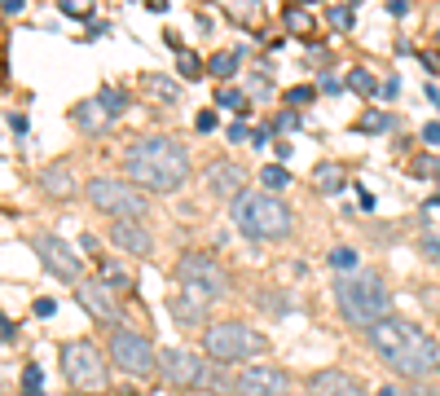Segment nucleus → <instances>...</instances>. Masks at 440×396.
<instances>
[{"instance_id":"1","label":"nucleus","mask_w":440,"mask_h":396,"mask_svg":"<svg viewBox=\"0 0 440 396\" xmlns=\"http://www.w3.org/2000/svg\"><path fill=\"white\" fill-rule=\"evenodd\" d=\"M124 172H128L133 185L150 190V194H172V190H181L185 176H189V154H185L181 141L154 132V137H141L124 150Z\"/></svg>"},{"instance_id":"2","label":"nucleus","mask_w":440,"mask_h":396,"mask_svg":"<svg viewBox=\"0 0 440 396\" xmlns=\"http://www.w3.org/2000/svg\"><path fill=\"white\" fill-rule=\"evenodd\" d=\"M335 308L348 326L370 330L374 322L392 317V295H387V282L374 269H352L335 277Z\"/></svg>"},{"instance_id":"3","label":"nucleus","mask_w":440,"mask_h":396,"mask_svg":"<svg viewBox=\"0 0 440 396\" xmlns=\"http://www.w3.org/2000/svg\"><path fill=\"white\" fill-rule=\"evenodd\" d=\"M229 216L238 225V234H247L251 242H282L291 238V229H295V216H291V207L282 203L273 190H260V194H238Z\"/></svg>"},{"instance_id":"4","label":"nucleus","mask_w":440,"mask_h":396,"mask_svg":"<svg viewBox=\"0 0 440 396\" xmlns=\"http://www.w3.org/2000/svg\"><path fill=\"white\" fill-rule=\"evenodd\" d=\"M176 282H181V295H189L194 304L211 308L225 291H229V273L220 269L216 256L189 251V256H181V264H176Z\"/></svg>"},{"instance_id":"5","label":"nucleus","mask_w":440,"mask_h":396,"mask_svg":"<svg viewBox=\"0 0 440 396\" xmlns=\"http://www.w3.org/2000/svg\"><path fill=\"white\" fill-rule=\"evenodd\" d=\"M265 348V335L247 322H211L203 330V352L220 366H238V361H251Z\"/></svg>"},{"instance_id":"6","label":"nucleus","mask_w":440,"mask_h":396,"mask_svg":"<svg viewBox=\"0 0 440 396\" xmlns=\"http://www.w3.org/2000/svg\"><path fill=\"white\" fill-rule=\"evenodd\" d=\"M62 374H67L71 392H84V396L106 392V383H110L106 357L97 352L88 339H71V343H62Z\"/></svg>"},{"instance_id":"7","label":"nucleus","mask_w":440,"mask_h":396,"mask_svg":"<svg viewBox=\"0 0 440 396\" xmlns=\"http://www.w3.org/2000/svg\"><path fill=\"white\" fill-rule=\"evenodd\" d=\"M88 203L110 220H141L145 216V198L137 185H124V180H110V176H97L88 180Z\"/></svg>"},{"instance_id":"8","label":"nucleus","mask_w":440,"mask_h":396,"mask_svg":"<svg viewBox=\"0 0 440 396\" xmlns=\"http://www.w3.org/2000/svg\"><path fill=\"white\" fill-rule=\"evenodd\" d=\"M110 361L124 370V374H133V378H145V374H154L159 370V352L150 348V339L137 335V330H128V326H110Z\"/></svg>"},{"instance_id":"9","label":"nucleus","mask_w":440,"mask_h":396,"mask_svg":"<svg viewBox=\"0 0 440 396\" xmlns=\"http://www.w3.org/2000/svg\"><path fill=\"white\" fill-rule=\"evenodd\" d=\"M159 374H163V383H172L181 392H199V388L211 383L207 361L199 352H189V348H163L159 352Z\"/></svg>"},{"instance_id":"10","label":"nucleus","mask_w":440,"mask_h":396,"mask_svg":"<svg viewBox=\"0 0 440 396\" xmlns=\"http://www.w3.org/2000/svg\"><path fill=\"white\" fill-rule=\"evenodd\" d=\"M31 251L40 256V264L58 277V282H67V286H79V282H84L79 256H75L62 238H53V234H36V238H31Z\"/></svg>"},{"instance_id":"11","label":"nucleus","mask_w":440,"mask_h":396,"mask_svg":"<svg viewBox=\"0 0 440 396\" xmlns=\"http://www.w3.org/2000/svg\"><path fill=\"white\" fill-rule=\"evenodd\" d=\"M387 366H392L396 374H410V378H422V374H432L440 366V348H436V339L432 335H422V330H414L410 339L401 343V348L387 357Z\"/></svg>"},{"instance_id":"12","label":"nucleus","mask_w":440,"mask_h":396,"mask_svg":"<svg viewBox=\"0 0 440 396\" xmlns=\"http://www.w3.org/2000/svg\"><path fill=\"white\" fill-rule=\"evenodd\" d=\"M75 300H79V308H84L93 322H102V326H119V317H124L119 291L110 286V282H102V277L79 282V286H75Z\"/></svg>"},{"instance_id":"13","label":"nucleus","mask_w":440,"mask_h":396,"mask_svg":"<svg viewBox=\"0 0 440 396\" xmlns=\"http://www.w3.org/2000/svg\"><path fill=\"white\" fill-rule=\"evenodd\" d=\"M238 396H291V374L278 366H247L238 374Z\"/></svg>"},{"instance_id":"14","label":"nucleus","mask_w":440,"mask_h":396,"mask_svg":"<svg viewBox=\"0 0 440 396\" xmlns=\"http://www.w3.org/2000/svg\"><path fill=\"white\" fill-rule=\"evenodd\" d=\"M366 335H370V348L387 361V357H392L405 339L414 335V326H410V322H396V317H383V322H374V326L366 330Z\"/></svg>"},{"instance_id":"15","label":"nucleus","mask_w":440,"mask_h":396,"mask_svg":"<svg viewBox=\"0 0 440 396\" xmlns=\"http://www.w3.org/2000/svg\"><path fill=\"white\" fill-rule=\"evenodd\" d=\"M242 185H247V172H242L238 163L216 159V163L207 168V190L216 194V198H238V194H247Z\"/></svg>"},{"instance_id":"16","label":"nucleus","mask_w":440,"mask_h":396,"mask_svg":"<svg viewBox=\"0 0 440 396\" xmlns=\"http://www.w3.org/2000/svg\"><path fill=\"white\" fill-rule=\"evenodd\" d=\"M308 396H366V388L344 370H317L308 378Z\"/></svg>"},{"instance_id":"17","label":"nucleus","mask_w":440,"mask_h":396,"mask_svg":"<svg viewBox=\"0 0 440 396\" xmlns=\"http://www.w3.org/2000/svg\"><path fill=\"white\" fill-rule=\"evenodd\" d=\"M110 242H115L119 251H128V256H150L154 251V238H150V229H145L141 220H115Z\"/></svg>"},{"instance_id":"18","label":"nucleus","mask_w":440,"mask_h":396,"mask_svg":"<svg viewBox=\"0 0 440 396\" xmlns=\"http://www.w3.org/2000/svg\"><path fill=\"white\" fill-rule=\"evenodd\" d=\"M313 185L321 190V194H339L348 185V176H344V168H339V163H317L313 168Z\"/></svg>"},{"instance_id":"19","label":"nucleus","mask_w":440,"mask_h":396,"mask_svg":"<svg viewBox=\"0 0 440 396\" xmlns=\"http://www.w3.org/2000/svg\"><path fill=\"white\" fill-rule=\"evenodd\" d=\"M238 66H242V58L234 53V48H225V53H211L207 58V75H216L220 84H229V79L238 75Z\"/></svg>"},{"instance_id":"20","label":"nucleus","mask_w":440,"mask_h":396,"mask_svg":"<svg viewBox=\"0 0 440 396\" xmlns=\"http://www.w3.org/2000/svg\"><path fill=\"white\" fill-rule=\"evenodd\" d=\"M40 180H44V190L58 194V198H71V194H75V180H71V172H67V163H53V168H48Z\"/></svg>"},{"instance_id":"21","label":"nucleus","mask_w":440,"mask_h":396,"mask_svg":"<svg viewBox=\"0 0 440 396\" xmlns=\"http://www.w3.org/2000/svg\"><path fill=\"white\" fill-rule=\"evenodd\" d=\"M75 119L84 124L88 132H102V124L110 119V110L102 106V97H93V102H79V106H75Z\"/></svg>"},{"instance_id":"22","label":"nucleus","mask_w":440,"mask_h":396,"mask_svg":"<svg viewBox=\"0 0 440 396\" xmlns=\"http://www.w3.org/2000/svg\"><path fill=\"white\" fill-rule=\"evenodd\" d=\"M348 88H352L356 97H379V93H383V84L366 71V66H352V71H348Z\"/></svg>"},{"instance_id":"23","label":"nucleus","mask_w":440,"mask_h":396,"mask_svg":"<svg viewBox=\"0 0 440 396\" xmlns=\"http://www.w3.org/2000/svg\"><path fill=\"white\" fill-rule=\"evenodd\" d=\"M172 317L181 322V326H194V322H203V317H207V308H203V304H194L189 295H176V300H172Z\"/></svg>"},{"instance_id":"24","label":"nucleus","mask_w":440,"mask_h":396,"mask_svg":"<svg viewBox=\"0 0 440 396\" xmlns=\"http://www.w3.org/2000/svg\"><path fill=\"white\" fill-rule=\"evenodd\" d=\"M97 269H102V282H110L115 291H128V286H133V273H128L119 260H102Z\"/></svg>"},{"instance_id":"25","label":"nucleus","mask_w":440,"mask_h":396,"mask_svg":"<svg viewBox=\"0 0 440 396\" xmlns=\"http://www.w3.org/2000/svg\"><path fill=\"white\" fill-rule=\"evenodd\" d=\"M392 124H396L392 114H383V110H366V114H361V124H356V128H361V132H387Z\"/></svg>"},{"instance_id":"26","label":"nucleus","mask_w":440,"mask_h":396,"mask_svg":"<svg viewBox=\"0 0 440 396\" xmlns=\"http://www.w3.org/2000/svg\"><path fill=\"white\" fill-rule=\"evenodd\" d=\"M331 269L352 273L356 269V251H352V246H331Z\"/></svg>"},{"instance_id":"27","label":"nucleus","mask_w":440,"mask_h":396,"mask_svg":"<svg viewBox=\"0 0 440 396\" xmlns=\"http://www.w3.org/2000/svg\"><path fill=\"white\" fill-rule=\"evenodd\" d=\"M216 106H225V110H247V97H242L238 88H229V84H220L216 88Z\"/></svg>"},{"instance_id":"28","label":"nucleus","mask_w":440,"mask_h":396,"mask_svg":"<svg viewBox=\"0 0 440 396\" xmlns=\"http://www.w3.org/2000/svg\"><path fill=\"white\" fill-rule=\"evenodd\" d=\"M97 97H102V106L110 110V119H115V114H124V110H128V93H115V88H102V93H97Z\"/></svg>"},{"instance_id":"29","label":"nucleus","mask_w":440,"mask_h":396,"mask_svg":"<svg viewBox=\"0 0 440 396\" xmlns=\"http://www.w3.org/2000/svg\"><path fill=\"white\" fill-rule=\"evenodd\" d=\"M260 180H265V190L278 194V190L291 185V172H286V168H265V172H260Z\"/></svg>"},{"instance_id":"30","label":"nucleus","mask_w":440,"mask_h":396,"mask_svg":"<svg viewBox=\"0 0 440 396\" xmlns=\"http://www.w3.org/2000/svg\"><path fill=\"white\" fill-rule=\"evenodd\" d=\"M313 97H317V88H308V84H295V88L286 93V106H291V110H304L308 102H313Z\"/></svg>"},{"instance_id":"31","label":"nucleus","mask_w":440,"mask_h":396,"mask_svg":"<svg viewBox=\"0 0 440 396\" xmlns=\"http://www.w3.org/2000/svg\"><path fill=\"white\" fill-rule=\"evenodd\" d=\"M150 88H154V97H163V102H176V97H181L176 84H172V79H163V75H150Z\"/></svg>"},{"instance_id":"32","label":"nucleus","mask_w":440,"mask_h":396,"mask_svg":"<svg viewBox=\"0 0 440 396\" xmlns=\"http://www.w3.org/2000/svg\"><path fill=\"white\" fill-rule=\"evenodd\" d=\"M62 13H71V18H88L93 13V0H58Z\"/></svg>"},{"instance_id":"33","label":"nucleus","mask_w":440,"mask_h":396,"mask_svg":"<svg viewBox=\"0 0 440 396\" xmlns=\"http://www.w3.org/2000/svg\"><path fill=\"white\" fill-rule=\"evenodd\" d=\"M176 66H181V75H185V79H199V75L207 71V62H199L194 53H181V62H176Z\"/></svg>"},{"instance_id":"34","label":"nucleus","mask_w":440,"mask_h":396,"mask_svg":"<svg viewBox=\"0 0 440 396\" xmlns=\"http://www.w3.org/2000/svg\"><path fill=\"white\" fill-rule=\"evenodd\" d=\"M410 172H414V176H436V172H440V159H432V154H418V159L410 163Z\"/></svg>"},{"instance_id":"35","label":"nucleus","mask_w":440,"mask_h":396,"mask_svg":"<svg viewBox=\"0 0 440 396\" xmlns=\"http://www.w3.org/2000/svg\"><path fill=\"white\" fill-rule=\"evenodd\" d=\"M418 251H422V260L440 264V238H436V234H422V238H418Z\"/></svg>"},{"instance_id":"36","label":"nucleus","mask_w":440,"mask_h":396,"mask_svg":"<svg viewBox=\"0 0 440 396\" xmlns=\"http://www.w3.org/2000/svg\"><path fill=\"white\" fill-rule=\"evenodd\" d=\"M207 388L225 396V392H238V378H229V374H225V370H211V383H207Z\"/></svg>"},{"instance_id":"37","label":"nucleus","mask_w":440,"mask_h":396,"mask_svg":"<svg viewBox=\"0 0 440 396\" xmlns=\"http://www.w3.org/2000/svg\"><path fill=\"white\" fill-rule=\"evenodd\" d=\"M286 27L295 31V36H308V27H313V18H308L304 9H291V13H286Z\"/></svg>"},{"instance_id":"38","label":"nucleus","mask_w":440,"mask_h":396,"mask_svg":"<svg viewBox=\"0 0 440 396\" xmlns=\"http://www.w3.org/2000/svg\"><path fill=\"white\" fill-rule=\"evenodd\" d=\"M331 27H339V31H348V27H352V5H348V0L331 9Z\"/></svg>"},{"instance_id":"39","label":"nucleus","mask_w":440,"mask_h":396,"mask_svg":"<svg viewBox=\"0 0 440 396\" xmlns=\"http://www.w3.org/2000/svg\"><path fill=\"white\" fill-rule=\"evenodd\" d=\"M220 5H225V9H229V13H234V18H238V22H247V18H251V9H255V5H251V0H220Z\"/></svg>"},{"instance_id":"40","label":"nucleus","mask_w":440,"mask_h":396,"mask_svg":"<svg viewBox=\"0 0 440 396\" xmlns=\"http://www.w3.org/2000/svg\"><path fill=\"white\" fill-rule=\"evenodd\" d=\"M22 388H44V370L40 366H27L22 370Z\"/></svg>"},{"instance_id":"41","label":"nucleus","mask_w":440,"mask_h":396,"mask_svg":"<svg viewBox=\"0 0 440 396\" xmlns=\"http://www.w3.org/2000/svg\"><path fill=\"white\" fill-rule=\"evenodd\" d=\"M344 88H348V79H335V75L321 79V93H344Z\"/></svg>"},{"instance_id":"42","label":"nucleus","mask_w":440,"mask_h":396,"mask_svg":"<svg viewBox=\"0 0 440 396\" xmlns=\"http://www.w3.org/2000/svg\"><path fill=\"white\" fill-rule=\"evenodd\" d=\"M216 128V110H199V132H211Z\"/></svg>"},{"instance_id":"43","label":"nucleus","mask_w":440,"mask_h":396,"mask_svg":"<svg viewBox=\"0 0 440 396\" xmlns=\"http://www.w3.org/2000/svg\"><path fill=\"white\" fill-rule=\"evenodd\" d=\"M58 312V300H36V317H53Z\"/></svg>"},{"instance_id":"44","label":"nucleus","mask_w":440,"mask_h":396,"mask_svg":"<svg viewBox=\"0 0 440 396\" xmlns=\"http://www.w3.org/2000/svg\"><path fill=\"white\" fill-rule=\"evenodd\" d=\"M9 132H13V137H27V119H22V114H9Z\"/></svg>"},{"instance_id":"45","label":"nucleus","mask_w":440,"mask_h":396,"mask_svg":"<svg viewBox=\"0 0 440 396\" xmlns=\"http://www.w3.org/2000/svg\"><path fill=\"white\" fill-rule=\"evenodd\" d=\"M229 141H251V132H247V124H229Z\"/></svg>"},{"instance_id":"46","label":"nucleus","mask_w":440,"mask_h":396,"mask_svg":"<svg viewBox=\"0 0 440 396\" xmlns=\"http://www.w3.org/2000/svg\"><path fill=\"white\" fill-rule=\"evenodd\" d=\"M422 141H427V145H440V124H427V128H422Z\"/></svg>"},{"instance_id":"47","label":"nucleus","mask_w":440,"mask_h":396,"mask_svg":"<svg viewBox=\"0 0 440 396\" xmlns=\"http://www.w3.org/2000/svg\"><path fill=\"white\" fill-rule=\"evenodd\" d=\"M387 13H392V18H405V13H410V5H405V0H387Z\"/></svg>"},{"instance_id":"48","label":"nucleus","mask_w":440,"mask_h":396,"mask_svg":"<svg viewBox=\"0 0 440 396\" xmlns=\"http://www.w3.org/2000/svg\"><path fill=\"white\" fill-rule=\"evenodd\" d=\"M269 137H273V128H260V132H251V145H260V150H265Z\"/></svg>"},{"instance_id":"49","label":"nucleus","mask_w":440,"mask_h":396,"mask_svg":"<svg viewBox=\"0 0 440 396\" xmlns=\"http://www.w3.org/2000/svg\"><path fill=\"white\" fill-rule=\"evenodd\" d=\"M22 5H27V0H5V18H18Z\"/></svg>"},{"instance_id":"50","label":"nucleus","mask_w":440,"mask_h":396,"mask_svg":"<svg viewBox=\"0 0 440 396\" xmlns=\"http://www.w3.org/2000/svg\"><path fill=\"white\" fill-rule=\"evenodd\" d=\"M0 330H5V343H13V339H18V326H13L9 317H5V322H0Z\"/></svg>"},{"instance_id":"51","label":"nucleus","mask_w":440,"mask_h":396,"mask_svg":"<svg viewBox=\"0 0 440 396\" xmlns=\"http://www.w3.org/2000/svg\"><path fill=\"white\" fill-rule=\"evenodd\" d=\"M356 198H361V211H374V194L370 190H356Z\"/></svg>"},{"instance_id":"52","label":"nucleus","mask_w":440,"mask_h":396,"mask_svg":"<svg viewBox=\"0 0 440 396\" xmlns=\"http://www.w3.org/2000/svg\"><path fill=\"white\" fill-rule=\"evenodd\" d=\"M405 396H440L436 388H405Z\"/></svg>"},{"instance_id":"53","label":"nucleus","mask_w":440,"mask_h":396,"mask_svg":"<svg viewBox=\"0 0 440 396\" xmlns=\"http://www.w3.org/2000/svg\"><path fill=\"white\" fill-rule=\"evenodd\" d=\"M427 102H432V106L440 110V88H427Z\"/></svg>"},{"instance_id":"54","label":"nucleus","mask_w":440,"mask_h":396,"mask_svg":"<svg viewBox=\"0 0 440 396\" xmlns=\"http://www.w3.org/2000/svg\"><path fill=\"white\" fill-rule=\"evenodd\" d=\"M379 396H401V392L396 388H379Z\"/></svg>"},{"instance_id":"55","label":"nucleus","mask_w":440,"mask_h":396,"mask_svg":"<svg viewBox=\"0 0 440 396\" xmlns=\"http://www.w3.org/2000/svg\"><path fill=\"white\" fill-rule=\"evenodd\" d=\"M22 396H44V392L40 388H22Z\"/></svg>"}]
</instances>
